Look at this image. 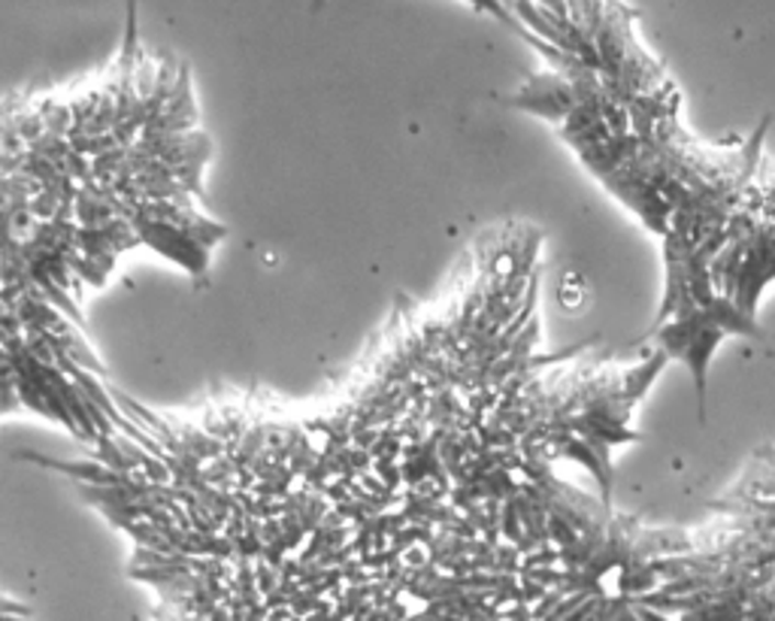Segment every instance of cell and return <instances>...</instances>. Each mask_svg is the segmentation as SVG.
I'll return each mask as SVG.
<instances>
[{
	"instance_id": "cell-1",
	"label": "cell",
	"mask_w": 775,
	"mask_h": 621,
	"mask_svg": "<svg viewBox=\"0 0 775 621\" xmlns=\"http://www.w3.org/2000/svg\"><path fill=\"white\" fill-rule=\"evenodd\" d=\"M721 516L670 561L639 621H775V449H757L745 476L712 500Z\"/></svg>"
},
{
	"instance_id": "cell-2",
	"label": "cell",
	"mask_w": 775,
	"mask_h": 621,
	"mask_svg": "<svg viewBox=\"0 0 775 621\" xmlns=\"http://www.w3.org/2000/svg\"><path fill=\"white\" fill-rule=\"evenodd\" d=\"M467 3L473 7L475 13H485V15H491V19H497L501 25L513 27L515 34H518V37H525L527 43H533V39H537L525 25H521V22H518V15H515L513 10L503 3V0H467Z\"/></svg>"
},
{
	"instance_id": "cell-5",
	"label": "cell",
	"mask_w": 775,
	"mask_h": 621,
	"mask_svg": "<svg viewBox=\"0 0 775 621\" xmlns=\"http://www.w3.org/2000/svg\"><path fill=\"white\" fill-rule=\"evenodd\" d=\"M503 3H506V7H509V10H513V7H515V3H518V0H503Z\"/></svg>"
},
{
	"instance_id": "cell-4",
	"label": "cell",
	"mask_w": 775,
	"mask_h": 621,
	"mask_svg": "<svg viewBox=\"0 0 775 621\" xmlns=\"http://www.w3.org/2000/svg\"><path fill=\"white\" fill-rule=\"evenodd\" d=\"M322 7H325V0H313V13H318Z\"/></svg>"
},
{
	"instance_id": "cell-3",
	"label": "cell",
	"mask_w": 775,
	"mask_h": 621,
	"mask_svg": "<svg viewBox=\"0 0 775 621\" xmlns=\"http://www.w3.org/2000/svg\"><path fill=\"white\" fill-rule=\"evenodd\" d=\"M537 7H542V10H549V13H554L558 19H566V22H575L573 19V7H570V0H533Z\"/></svg>"
}]
</instances>
